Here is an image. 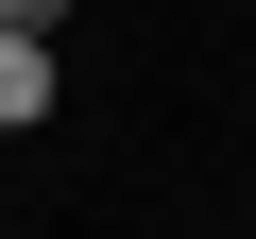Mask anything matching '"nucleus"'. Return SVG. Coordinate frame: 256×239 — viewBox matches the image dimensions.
<instances>
[{"label": "nucleus", "instance_id": "obj_1", "mask_svg": "<svg viewBox=\"0 0 256 239\" xmlns=\"http://www.w3.org/2000/svg\"><path fill=\"white\" fill-rule=\"evenodd\" d=\"M0 137H52V34H0Z\"/></svg>", "mask_w": 256, "mask_h": 239}, {"label": "nucleus", "instance_id": "obj_2", "mask_svg": "<svg viewBox=\"0 0 256 239\" xmlns=\"http://www.w3.org/2000/svg\"><path fill=\"white\" fill-rule=\"evenodd\" d=\"M0 34H68V0H0Z\"/></svg>", "mask_w": 256, "mask_h": 239}]
</instances>
